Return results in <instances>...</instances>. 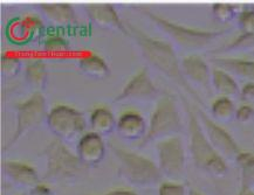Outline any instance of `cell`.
<instances>
[{
    "instance_id": "1",
    "label": "cell",
    "mask_w": 254,
    "mask_h": 195,
    "mask_svg": "<svg viewBox=\"0 0 254 195\" xmlns=\"http://www.w3.org/2000/svg\"><path fill=\"white\" fill-rule=\"evenodd\" d=\"M126 27L128 31V37L131 38L132 41L137 45L146 62L156 68L158 71H161L172 82L177 84L183 92L191 96L197 103L204 104L196 89L192 88L185 80L183 71H182L181 61L178 60L177 54L170 44L145 34L144 32L130 24V22L126 24Z\"/></svg>"
},
{
    "instance_id": "2",
    "label": "cell",
    "mask_w": 254,
    "mask_h": 195,
    "mask_svg": "<svg viewBox=\"0 0 254 195\" xmlns=\"http://www.w3.org/2000/svg\"><path fill=\"white\" fill-rule=\"evenodd\" d=\"M42 155L46 159L44 180L48 184L70 186L87 177L89 167L80 160L77 154L71 153L60 139H52L42 151Z\"/></svg>"
},
{
    "instance_id": "3",
    "label": "cell",
    "mask_w": 254,
    "mask_h": 195,
    "mask_svg": "<svg viewBox=\"0 0 254 195\" xmlns=\"http://www.w3.org/2000/svg\"><path fill=\"white\" fill-rule=\"evenodd\" d=\"M188 112V130L190 138V153L194 166L211 177L223 178L227 174V162L220 157L219 153L208 142L198 118L197 112L193 111L190 104L183 99Z\"/></svg>"
},
{
    "instance_id": "4",
    "label": "cell",
    "mask_w": 254,
    "mask_h": 195,
    "mask_svg": "<svg viewBox=\"0 0 254 195\" xmlns=\"http://www.w3.org/2000/svg\"><path fill=\"white\" fill-rule=\"evenodd\" d=\"M135 8L139 9L145 17L150 19L161 29L162 33L170 39L176 47L188 53H197V51L206 49L214 40L226 33V31H201V29H194L175 24L142 5L135 6Z\"/></svg>"
},
{
    "instance_id": "5",
    "label": "cell",
    "mask_w": 254,
    "mask_h": 195,
    "mask_svg": "<svg viewBox=\"0 0 254 195\" xmlns=\"http://www.w3.org/2000/svg\"><path fill=\"white\" fill-rule=\"evenodd\" d=\"M110 149L119 164V177L125 183L138 188H154L162 183L161 171L150 159L114 144Z\"/></svg>"
},
{
    "instance_id": "6",
    "label": "cell",
    "mask_w": 254,
    "mask_h": 195,
    "mask_svg": "<svg viewBox=\"0 0 254 195\" xmlns=\"http://www.w3.org/2000/svg\"><path fill=\"white\" fill-rule=\"evenodd\" d=\"M183 121L179 115L177 104L172 95L165 93L159 97L155 111L149 122L148 131L139 142V147H145L150 143H158L164 139L179 137L183 132Z\"/></svg>"
},
{
    "instance_id": "7",
    "label": "cell",
    "mask_w": 254,
    "mask_h": 195,
    "mask_svg": "<svg viewBox=\"0 0 254 195\" xmlns=\"http://www.w3.org/2000/svg\"><path fill=\"white\" fill-rule=\"evenodd\" d=\"M15 112H17V129L4 147L6 151L17 144L22 136L39 128L44 121H46L48 116L46 98L40 92H35L27 100L17 104Z\"/></svg>"
},
{
    "instance_id": "8",
    "label": "cell",
    "mask_w": 254,
    "mask_h": 195,
    "mask_svg": "<svg viewBox=\"0 0 254 195\" xmlns=\"http://www.w3.org/2000/svg\"><path fill=\"white\" fill-rule=\"evenodd\" d=\"M46 123L55 138L63 142L75 141L86 129V119L82 113L67 105H58L52 109Z\"/></svg>"
},
{
    "instance_id": "9",
    "label": "cell",
    "mask_w": 254,
    "mask_h": 195,
    "mask_svg": "<svg viewBox=\"0 0 254 195\" xmlns=\"http://www.w3.org/2000/svg\"><path fill=\"white\" fill-rule=\"evenodd\" d=\"M157 166L163 178L181 180L187 170V155L181 137H172L157 143Z\"/></svg>"
},
{
    "instance_id": "10",
    "label": "cell",
    "mask_w": 254,
    "mask_h": 195,
    "mask_svg": "<svg viewBox=\"0 0 254 195\" xmlns=\"http://www.w3.org/2000/svg\"><path fill=\"white\" fill-rule=\"evenodd\" d=\"M197 115L208 142L220 157L226 162L238 164V159L242 155L243 151L237 145L236 141L212 118H210L203 110H197Z\"/></svg>"
},
{
    "instance_id": "11",
    "label": "cell",
    "mask_w": 254,
    "mask_h": 195,
    "mask_svg": "<svg viewBox=\"0 0 254 195\" xmlns=\"http://www.w3.org/2000/svg\"><path fill=\"white\" fill-rule=\"evenodd\" d=\"M158 94V89L152 82L148 69L143 68L126 84L114 102H151L157 98Z\"/></svg>"
},
{
    "instance_id": "12",
    "label": "cell",
    "mask_w": 254,
    "mask_h": 195,
    "mask_svg": "<svg viewBox=\"0 0 254 195\" xmlns=\"http://www.w3.org/2000/svg\"><path fill=\"white\" fill-rule=\"evenodd\" d=\"M182 71L190 86L198 87L210 93L212 90V71L203 58L191 54L181 61Z\"/></svg>"
},
{
    "instance_id": "13",
    "label": "cell",
    "mask_w": 254,
    "mask_h": 195,
    "mask_svg": "<svg viewBox=\"0 0 254 195\" xmlns=\"http://www.w3.org/2000/svg\"><path fill=\"white\" fill-rule=\"evenodd\" d=\"M1 173L12 186L25 191H34L40 185L37 172L19 161H2Z\"/></svg>"
},
{
    "instance_id": "14",
    "label": "cell",
    "mask_w": 254,
    "mask_h": 195,
    "mask_svg": "<svg viewBox=\"0 0 254 195\" xmlns=\"http://www.w3.org/2000/svg\"><path fill=\"white\" fill-rule=\"evenodd\" d=\"M86 12L90 21L99 27L115 29L128 35L126 24L119 17L112 4H88L86 5Z\"/></svg>"
},
{
    "instance_id": "15",
    "label": "cell",
    "mask_w": 254,
    "mask_h": 195,
    "mask_svg": "<svg viewBox=\"0 0 254 195\" xmlns=\"http://www.w3.org/2000/svg\"><path fill=\"white\" fill-rule=\"evenodd\" d=\"M76 154L88 167L100 164L106 155V145L102 137L94 132L83 135L76 145Z\"/></svg>"
},
{
    "instance_id": "16",
    "label": "cell",
    "mask_w": 254,
    "mask_h": 195,
    "mask_svg": "<svg viewBox=\"0 0 254 195\" xmlns=\"http://www.w3.org/2000/svg\"><path fill=\"white\" fill-rule=\"evenodd\" d=\"M148 128L144 118L137 112L128 111L120 117L116 125L119 137L127 142H141L146 135Z\"/></svg>"
},
{
    "instance_id": "17",
    "label": "cell",
    "mask_w": 254,
    "mask_h": 195,
    "mask_svg": "<svg viewBox=\"0 0 254 195\" xmlns=\"http://www.w3.org/2000/svg\"><path fill=\"white\" fill-rule=\"evenodd\" d=\"M211 62L232 77H239L249 83H254V60L217 57L211 58Z\"/></svg>"
},
{
    "instance_id": "18",
    "label": "cell",
    "mask_w": 254,
    "mask_h": 195,
    "mask_svg": "<svg viewBox=\"0 0 254 195\" xmlns=\"http://www.w3.org/2000/svg\"><path fill=\"white\" fill-rule=\"evenodd\" d=\"M38 7L41 14L55 25L66 26L76 21L75 11L69 4H40Z\"/></svg>"
},
{
    "instance_id": "19",
    "label": "cell",
    "mask_w": 254,
    "mask_h": 195,
    "mask_svg": "<svg viewBox=\"0 0 254 195\" xmlns=\"http://www.w3.org/2000/svg\"><path fill=\"white\" fill-rule=\"evenodd\" d=\"M90 128L92 132L101 136H108L116 131L117 121L114 117L113 112L107 108H97L90 115Z\"/></svg>"
},
{
    "instance_id": "20",
    "label": "cell",
    "mask_w": 254,
    "mask_h": 195,
    "mask_svg": "<svg viewBox=\"0 0 254 195\" xmlns=\"http://www.w3.org/2000/svg\"><path fill=\"white\" fill-rule=\"evenodd\" d=\"M212 88L219 94L220 97L232 99L234 97L240 96V89L234 77L218 68L212 70Z\"/></svg>"
},
{
    "instance_id": "21",
    "label": "cell",
    "mask_w": 254,
    "mask_h": 195,
    "mask_svg": "<svg viewBox=\"0 0 254 195\" xmlns=\"http://www.w3.org/2000/svg\"><path fill=\"white\" fill-rule=\"evenodd\" d=\"M79 68L84 75L93 79H106L109 74V67L102 57L96 54H88L81 57Z\"/></svg>"
},
{
    "instance_id": "22",
    "label": "cell",
    "mask_w": 254,
    "mask_h": 195,
    "mask_svg": "<svg viewBox=\"0 0 254 195\" xmlns=\"http://www.w3.org/2000/svg\"><path fill=\"white\" fill-rule=\"evenodd\" d=\"M47 76L48 74L46 64L42 62L41 60L33 58V60H29L26 63L25 77L29 86L37 88V89H41L46 84Z\"/></svg>"
},
{
    "instance_id": "23",
    "label": "cell",
    "mask_w": 254,
    "mask_h": 195,
    "mask_svg": "<svg viewBox=\"0 0 254 195\" xmlns=\"http://www.w3.org/2000/svg\"><path fill=\"white\" fill-rule=\"evenodd\" d=\"M237 109L234 106L232 99L226 97H219L214 100L211 106V113L217 122L230 123L232 119L236 118Z\"/></svg>"
},
{
    "instance_id": "24",
    "label": "cell",
    "mask_w": 254,
    "mask_h": 195,
    "mask_svg": "<svg viewBox=\"0 0 254 195\" xmlns=\"http://www.w3.org/2000/svg\"><path fill=\"white\" fill-rule=\"evenodd\" d=\"M242 168V188L254 191V154L243 152L238 164Z\"/></svg>"
},
{
    "instance_id": "25",
    "label": "cell",
    "mask_w": 254,
    "mask_h": 195,
    "mask_svg": "<svg viewBox=\"0 0 254 195\" xmlns=\"http://www.w3.org/2000/svg\"><path fill=\"white\" fill-rule=\"evenodd\" d=\"M254 53V34H242L231 44L226 45L218 50H213V54H227V53Z\"/></svg>"
},
{
    "instance_id": "26",
    "label": "cell",
    "mask_w": 254,
    "mask_h": 195,
    "mask_svg": "<svg viewBox=\"0 0 254 195\" xmlns=\"http://www.w3.org/2000/svg\"><path fill=\"white\" fill-rule=\"evenodd\" d=\"M7 35L12 41L19 42V44L33 40V35H32L31 29H29L24 17L9 22L7 27Z\"/></svg>"
},
{
    "instance_id": "27",
    "label": "cell",
    "mask_w": 254,
    "mask_h": 195,
    "mask_svg": "<svg viewBox=\"0 0 254 195\" xmlns=\"http://www.w3.org/2000/svg\"><path fill=\"white\" fill-rule=\"evenodd\" d=\"M21 69V61L17 56L2 55L0 60V73L4 77H14Z\"/></svg>"
},
{
    "instance_id": "28",
    "label": "cell",
    "mask_w": 254,
    "mask_h": 195,
    "mask_svg": "<svg viewBox=\"0 0 254 195\" xmlns=\"http://www.w3.org/2000/svg\"><path fill=\"white\" fill-rule=\"evenodd\" d=\"M237 6L229 5V4H216L212 6V15L217 21L219 22H229L234 19V17H238L239 13L236 12Z\"/></svg>"
},
{
    "instance_id": "29",
    "label": "cell",
    "mask_w": 254,
    "mask_h": 195,
    "mask_svg": "<svg viewBox=\"0 0 254 195\" xmlns=\"http://www.w3.org/2000/svg\"><path fill=\"white\" fill-rule=\"evenodd\" d=\"M44 49L46 50L47 53L52 54L66 53V51L69 49V44H68V41L64 38L54 35V37L47 38L46 40L44 41Z\"/></svg>"
},
{
    "instance_id": "30",
    "label": "cell",
    "mask_w": 254,
    "mask_h": 195,
    "mask_svg": "<svg viewBox=\"0 0 254 195\" xmlns=\"http://www.w3.org/2000/svg\"><path fill=\"white\" fill-rule=\"evenodd\" d=\"M237 24L243 34H254V9L240 12L237 17Z\"/></svg>"
},
{
    "instance_id": "31",
    "label": "cell",
    "mask_w": 254,
    "mask_h": 195,
    "mask_svg": "<svg viewBox=\"0 0 254 195\" xmlns=\"http://www.w3.org/2000/svg\"><path fill=\"white\" fill-rule=\"evenodd\" d=\"M158 195H189V192L181 184L165 183L159 187Z\"/></svg>"
},
{
    "instance_id": "32",
    "label": "cell",
    "mask_w": 254,
    "mask_h": 195,
    "mask_svg": "<svg viewBox=\"0 0 254 195\" xmlns=\"http://www.w3.org/2000/svg\"><path fill=\"white\" fill-rule=\"evenodd\" d=\"M236 119L240 123H247L254 119V109L250 105H243L237 109Z\"/></svg>"
},
{
    "instance_id": "33",
    "label": "cell",
    "mask_w": 254,
    "mask_h": 195,
    "mask_svg": "<svg viewBox=\"0 0 254 195\" xmlns=\"http://www.w3.org/2000/svg\"><path fill=\"white\" fill-rule=\"evenodd\" d=\"M240 98L246 102H254V83H246L240 90Z\"/></svg>"
},
{
    "instance_id": "34",
    "label": "cell",
    "mask_w": 254,
    "mask_h": 195,
    "mask_svg": "<svg viewBox=\"0 0 254 195\" xmlns=\"http://www.w3.org/2000/svg\"><path fill=\"white\" fill-rule=\"evenodd\" d=\"M33 195H51V188L47 187L46 185H39L34 191H32Z\"/></svg>"
},
{
    "instance_id": "35",
    "label": "cell",
    "mask_w": 254,
    "mask_h": 195,
    "mask_svg": "<svg viewBox=\"0 0 254 195\" xmlns=\"http://www.w3.org/2000/svg\"><path fill=\"white\" fill-rule=\"evenodd\" d=\"M103 195H137L136 193H133L131 191H122V190H116V191H112L109 193L103 194Z\"/></svg>"
},
{
    "instance_id": "36",
    "label": "cell",
    "mask_w": 254,
    "mask_h": 195,
    "mask_svg": "<svg viewBox=\"0 0 254 195\" xmlns=\"http://www.w3.org/2000/svg\"><path fill=\"white\" fill-rule=\"evenodd\" d=\"M238 195H254V192L249 190H243L242 188V191H240V193Z\"/></svg>"
},
{
    "instance_id": "37",
    "label": "cell",
    "mask_w": 254,
    "mask_h": 195,
    "mask_svg": "<svg viewBox=\"0 0 254 195\" xmlns=\"http://www.w3.org/2000/svg\"><path fill=\"white\" fill-rule=\"evenodd\" d=\"M189 195H201V194L196 190H189Z\"/></svg>"
},
{
    "instance_id": "38",
    "label": "cell",
    "mask_w": 254,
    "mask_h": 195,
    "mask_svg": "<svg viewBox=\"0 0 254 195\" xmlns=\"http://www.w3.org/2000/svg\"><path fill=\"white\" fill-rule=\"evenodd\" d=\"M253 54H254V53H253Z\"/></svg>"
}]
</instances>
